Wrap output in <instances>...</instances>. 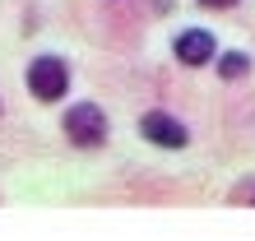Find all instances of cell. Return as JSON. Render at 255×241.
Segmentation results:
<instances>
[{"mask_svg":"<svg viewBox=\"0 0 255 241\" xmlns=\"http://www.w3.org/2000/svg\"><path fill=\"white\" fill-rule=\"evenodd\" d=\"M65 139L79 144V148H98L107 144V116H102V107H93V102H79V107L65 112Z\"/></svg>","mask_w":255,"mask_h":241,"instance_id":"1","label":"cell"},{"mask_svg":"<svg viewBox=\"0 0 255 241\" xmlns=\"http://www.w3.org/2000/svg\"><path fill=\"white\" fill-rule=\"evenodd\" d=\"M28 88H33V98H37V102H56V98H65V88H70V70H65V60H61V56H37L33 65H28Z\"/></svg>","mask_w":255,"mask_h":241,"instance_id":"2","label":"cell"},{"mask_svg":"<svg viewBox=\"0 0 255 241\" xmlns=\"http://www.w3.org/2000/svg\"><path fill=\"white\" fill-rule=\"evenodd\" d=\"M139 134L148 144H158V148H181L190 134H186V125L176 116H167V112H148L144 120H139Z\"/></svg>","mask_w":255,"mask_h":241,"instance_id":"3","label":"cell"},{"mask_svg":"<svg viewBox=\"0 0 255 241\" xmlns=\"http://www.w3.org/2000/svg\"><path fill=\"white\" fill-rule=\"evenodd\" d=\"M176 60H181V65H209V60H214V33H204V28H186L181 37H176Z\"/></svg>","mask_w":255,"mask_h":241,"instance_id":"4","label":"cell"},{"mask_svg":"<svg viewBox=\"0 0 255 241\" xmlns=\"http://www.w3.org/2000/svg\"><path fill=\"white\" fill-rule=\"evenodd\" d=\"M246 70H251V56L246 51H228V56L218 60V74H223V79H242Z\"/></svg>","mask_w":255,"mask_h":241,"instance_id":"5","label":"cell"},{"mask_svg":"<svg viewBox=\"0 0 255 241\" xmlns=\"http://www.w3.org/2000/svg\"><path fill=\"white\" fill-rule=\"evenodd\" d=\"M200 5H204V9H232L237 0H200Z\"/></svg>","mask_w":255,"mask_h":241,"instance_id":"6","label":"cell"}]
</instances>
